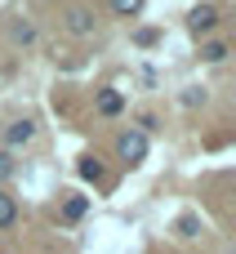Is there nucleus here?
Returning a JSON list of instances; mask_svg holds the SVG:
<instances>
[{"label":"nucleus","mask_w":236,"mask_h":254,"mask_svg":"<svg viewBox=\"0 0 236 254\" xmlns=\"http://www.w3.org/2000/svg\"><path fill=\"white\" fill-rule=\"evenodd\" d=\"M9 40H13V45H36V27H31L27 18H18V22L9 27Z\"/></svg>","instance_id":"7"},{"label":"nucleus","mask_w":236,"mask_h":254,"mask_svg":"<svg viewBox=\"0 0 236 254\" xmlns=\"http://www.w3.org/2000/svg\"><path fill=\"white\" fill-rule=\"evenodd\" d=\"M62 22H67L71 36H94V9H85V4H71L62 13Z\"/></svg>","instance_id":"3"},{"label":"nucleus","mask_w":236,"mask_h":254,"mask_svg":"<svg viewBox=\"0 0 236 254\" xmlns=\"http://www.w3.org/2000/svg\"><path fill=\"white\" fill-rule=\"evenodd\" d=\"M116 152H120V161L143 165V161H147V134H143V129H125V134L116 138Z\"/></svg>","instance_id":"1"},{"label":"nucleus","mask_w":236,"mask_h":254,"mask_svg":"<svg viewBox=\"0 0 236 254\" xmlns=\"http://www.w3.org/2000/svg\"><path fill=\"white\" fill-rule=\"evenodd\" d=\"M13 174H18V161H13V152H4V147H0V188H4Z\"/></svg>","instance_id":"13"},{"label":"nucleus","mask_w":236,"mask_h":254,"mask_svg":"<svg viewBox=\"0 0 236 254\" xmlns=\"http://www.w3.org/2000/svg\"><path fill=\"white\" fill-rule=\"evenodd\" d=\"M89 214V196H67L62 201V223H80Z\"/></svg>","instance_id":"6"},{"label":"nucleus","mask_w":236,"mask_h":254,"mask_svg":"<svg viewBox=\"0 0 236 254\" xmlns=\"http://www.w3.org/2000/svg\"><path fill=\"white\" fill-rule=\"evenodd\" d=\"M174 232H178L183 241H192V237H201V219H196V214H178V223H174Z\"/></svg>","instance_id":"9"},{"label":"nucleus","mask_w":236,"mask_h":254,"mask_svg":"<svg viewBox=\"0 0 236 254\" xmlns=\"http://www.w3.org/2000/svg\"><path fill=\"white\" fill-rule=\"evenodd\" d=\"M214 27H219V9H214V4H196V9L187 13V31H192V36H210Z\"/></svg>","instance_id":"2"},{"label":"nucleus","mask_w":236,"mask_h":254,"mask_svg":"<svg viewBox=\"0 0 236 254\" xmlns=\"http://www.w3.org/2000/svg\"><path fill=\"white\" fill-rule=\"evenodd\" d=\"M196 103H205V89H196V85L183 89V107H196Z\"/></svg>","instance_id":"15"},{"label":"nucleus","mask_w":236,"mask_h":254,"mask_svg":"<svg viewBox=\"0 0 236 254\" xmlns=\"http://www.w3.org/2000/svg\"><path fill=\"white\" fill-rule=\"evenodd\" d=\"M125 112V94L120 89H98V116H120Z\"/></svg>","instance_id":"5"},{"label":"nucleus","mask_w":236,"mask_h":254,"mask_svg":"<svg viewBox=\"0 0 236 254\" xmlns=\"http://www.w3.org/2000/svg\"><path fill=\"white\" fill-rule=\"evenodd\" d=\"M134 40H138V45H143V49H152V45H156V40H161V31H156V27H143V31H138V36H134Z\"/></svg>","instance_id":"14"},{"label":"nucleus","mask_w":236,"mask_h":254,"mask_svg":"<svg viewBox=\"0 0 236 254\" xmlns=\"http://www.w3.org/2000/svg\"><path fill=\"white\" fill-rule=\"evenodd\" d=\"M13 219H18V201H13L9 192H0V228H9Z\"/></svg>","instance_id":"11"},{"label":"nucleus","mask_w":236,"mask_h":254,"mask_svg":"<svg viewBox=\"0 0 236 254\" xmlns=\"http://www.w3.org/2000/svg\"><path fill=\"white\" fill-rule=\"evenodd\" d=\"M201 58H205V63H223V58H228V45H223V40H210V45H201Z\"/></svg>","instance_id":"12"},{"label":"nucleus","mask_w":236,"mask_h":254,"mask_svg":"<svg viewBox=\"0 0 236 254\" xmlns=\"http://www.w3.org/2000/svg\"><path fill=\"white\" fill-rule=\"evenodd\" d=\"M143 4H147V0H112V13H116V18H138Z\"/></svg>","instance_id":"10"},{"label":"nucleus","mask_w":236,"mask_h":254,"mask_svg":"<svg viewBox=\"0 0 236 254\" xmlns=\"http://www.w3.org/2000/svg\"><path fill=\"white\" fill-rule=\"evenodd\" d=\"M76 174H80L85 183H103V165H98V156H80Z\"/></svg>","instance_id":"8"},{"label":"nucleus","mask_w":236,"mask_h":254,"mask_svg":"<svg viewBox=\"0 0 236 254\" xmlns=\"http://www.w3.org/2000/svg\"><path fill=\"white\" fill-rule=\"evenodd\" d=\"M31 138H36V121L22 116V121H13V125L4 129V152H13V147H22V143H31Z\"/></svg>","instance_id":"4"}]
</instances>
